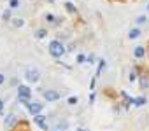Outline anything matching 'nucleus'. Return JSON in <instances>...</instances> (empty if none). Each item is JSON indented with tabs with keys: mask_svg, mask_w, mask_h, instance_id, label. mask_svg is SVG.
I'll return each instance as SVG.
<instances>
[{
	"mask_svg": "<svg viewBox=\"0 0 149 131\" xmlns=\"http://www.w3.org/2000/svg\"><path fill=\"white\" fill-rule=\"evenodd\" d=\"M63 52H65V47L61 46V42H58V40H53V42L49 44V54H51V56H54V58H60V56H63Z\"/></svg>",
	"mask_w": 149,
	"mask_h": 131,
	"instance_id": "nucleus-1",
	"label": "nucleus"
},
{
	"mask_svg": "<svg viewBox=\"0 0 149 131\" xmlns=\"http://www.w3.org/2000/svg\"><path fill=\"white\" fill-rule=\"evenodd\" d=\"M25 77H26L28 82H37V81H39V70H35V68H26Z\"/></svg>",
	"mask_w": 149,
	"mask_h": 131,
	"instance_id": "nucleus-2",
	"label": "nucleus"
},
{
	"mask_svg": "<svg viewBox=\"0 0 149 131\" xmlns=\"http://www.w3.org/2000/svg\"><path fill=\"white\" fill-rule=\"evenodd\" d=\"M28 110H30L32 115H39L40 110H42V103H39V101H32V103L28 105Z\"/></svg>",
	"mask_w": 149,
	"mask_h": 131,
	"instance_id": "nucleus-3",
	"label": "nucleus"
},
{
	"mask_svg": "<svg viewBox=\"0 0 149 131\" xmlns=\"http://www.w3.org/2000/svg\"><path fill=\"white\" fill-rule=\"evenodd\" d=\"M18 94H19V98H28V100H30L32 91H30V88H26V86H19V88H18Z\"/></svg>",
	"mask_w": 149,
	"mask_h": 131,
	"instance_id": "nucleus-4",
	"label": "nucleus"
},
{
	"mask_svg": "<svg viewBox=\"0 0 149 131\" xmlns=\"http://www.w3.org/2000/svg\"><path fill=\"white\" fill-rule=\"evenodd\" d=\"M44 98H46L47 101H56V100L60 98V94H58L56 91H51V89H49V91H46V93H44Z\"/></svg>",
	"mask_w": 149,
	"mask_h": 131,
	"instance_id": "nucleus-5",
	"label": "nucleus"
},
{
	"mask_svg": "<svg viewBox=\"0 0 149 131\" xmlns=\"http://www.w3.org/2000/svg\"><path fill=\"white\" fill-rule=\"evenodd\" d=\"M35 122H37L44 131L47 129V126H46V122H44V115H40V114H39V115H35Z\"/></svg>",
	"mask_w": 149,
	"mask_h": 131,
	"instance_id": "nucleus-6",
	"label": "nucleus"
},
{
	"mask_svg": "<svg viewBox=\"0 0 149 131\" xmlns=\"http://www.w3.org/2000/svg\"><path fill=\"white\" fill-rule=\"evenodd\" d=\"M135 107H142V105H146V98L144 96H139V98H133V101H132Z\"/></svg>",
	"mask_w": 149,
	"mask_h": 131,
	"instance_id": "nucleus-7",
	"label": "nucleus"
},
{
	"mask_svg": "<svg viewBox=\"0 0 149 131\" xmlns=\"http://www.w3.org/2000/svg\"><path fill=\"white\" fill-rule=\"evenodd\" d=\"M139 35H140V30H139V28H132V30H130V33H128V37H130V39H137Z\"/></svg>",
	"mask_w": 149,
	"mask_h": 131,
	"instance_id": "nucleus-8",
	"label": "nucleus"
},
{
	"mask_svg": "<svg viewBox=\"0 0 149 131\" xmlns=\"http://www.w3.org/2000/svg\"><path fill=\"white\" fill-rule=\"evenodd\" d=\"M144 47H135V51H133V54H135V58H142L144 56Z\"/></svg>",
	"mask_w": 149,
	"mask_h": 131,
	"instance_id": "nucleus-9",
	"label": "nucleus"
},
{
	"mask_svg": "<svg viewBox=\"0 0 149 131\" xmlns=\"http://www.w3.org/2000/svg\"><path fill=\"white\" fill-rule=\"evenodd\" d=\"M13 25H14L16 28H21V26H23V19H21V18H13Z\"/></svg>",
	"mask_w": 149,
	"mask_h": 131,
	"instance_id": "nucleus-10",
	"label": "nucleus"
},
{
	"mask_svg": "<svg viewBox=\"0 0 149 131\" xmlns=\"http://www.w3.org/2000/svg\"><path fill=\"white\" fill-rule=\"evenodd\" d=\"M147 86H149L147 77H146V75H142V77H140V88H142V89H147Z\"/></svg>",
	"mask_w": 149,
	"mask_h": 131,
	"instance_id": "nucleus-11",
	"label": "nucleus"
},
{
	"mask_svg": "<svg viewBox=\"0 0 149 131\" xmlns=\"http://www.w3.org/2000/svg\"><path fill=\"white\" fill-rule=\"evenodd\" d=\"M16 122V117L14 115H7V119H6V126H13Z\"/></svg>",
	"mask_w": 149,
	"mask_h": 131,
	"instance_id": "nucleus-12",
	"label": "nucleus"
},
{
	"mask_svg": "<svg viewBox=\"0 0 149 131\" xmlns=\"http://www.w3.org/2000/svg\"><path fill=\"white\" fill-rule=\"evenodd\" d=\"M19 7V0H9V9H18Z\"/></svg>",
	"mask_w": 149,
	"mask_h": 131,
	"instance_id": "nucleus-13",
	"label": "nucleus"
},
{
	"mask_svg": "<svg viewBox=\"0 0 149 131\" xmlns=\"http://www.w3.org/2000/svg\"><path fill=\"white\" fill-rule=\"evenodd\" d=\"M35 37H37V39H44V37H46V30H37V32H35Z\"/></svg>",
	"mask_w": 149,
	"mask_h": 131,
	"instance_id": "nucleus-14",
	"label": "nucleus"
},
{
	"mask_svg": "<svg viewBox=\"0 0 149 131\" xmlns=\"http://www.w3.org/2000/svg\"><path fill=\"white\" fill-rule=\"evenodd\" d=\"M65 7H67V11H68V12H74V11H76V7H74V4H72V2H67V4H65Z\"/></svg>",
	"mask_w": 149,
	"mask_h": 131,
	"instance_id": "nucleus-15",
	"label": "nucleus"
},
{
	"mask_svg": "<svg viewBox=\"0 0 149 131\" xmlns=\"http://www.w3.org/2000/svg\"><path fill=\"white\" fill-rule=\"evenodd\" d=\"M2 18H4V21H9V19H11V9H9V11H6V12L2 14Z\"/></svg>",
	"mask_w": 149,
	"mask_h": 131,
	"instance_id": "nucleus-16",
	"label": "nucleus"
},
{
	"mask_svg": "<svg viewBox=\"0 0 149 131\" xmlns=\"http://www.w3.org/2000/svg\"><path fill=\"white\" fill-rule=\"evenodd\" d=\"M76 103H77V98H76V96L68 98V105H76Z\"/></svg>",
	"mask_w": 149,
	"mask_h": 131,
	"instance_id": "nucleus-17",
	"label": "nucleus"
},
{
	"mask_svg": "<svg viewBox=\"0 0 149 131\" xmlns=\"http://www.w3.org/2000/svg\"><path fill=\"white\" fill-rule=\"evenodd\" d=\"M137 23H139V25L146 23V16H139V18H137Z\"/></svg>",
	"mask_w": 149,
	"mask_h": 131,
	"instance_id": "nucleus-18",
	"label": "nucleus"
},
{
	"mask_svg": "<svg viewBox=\"0 0 149 131\" xmlns=\"http://www.w3.org/2000/svg\"><path fill=\"white\" fill-rule=\"evenodd\" d=\"M84 59H86V58H84V54H79V56H77V61H79V63H83Z\"/></svg>",
	"mask_w": 149,
	"mask_h": 131,
	"instance_id": "nucleus-19",
	"label": "nucleus"
},
{
	"mask_svg": "<svg viewBox=\"0 0 149 131\" xmlns=\"http://www.w3.org/2000/svg\"><path fill=\"white\" fill-rule=\"evenodd\" d=\"M46 19H47V21H49V23H53V21H54V18H53V16H51V14H47V16H46Z\"/></svg>",
	"mask_w": 149,
	"mask_h": 131,
	"instance_id": "nucleus-20",
	"label": "nucleus"
},
{
	"mask_svg": "<svg viewBox=\"0 0 149 131\" xmlns=\"http://www.w3.org/2000/svg\"><path fill=\"white\" fill-rule=\"evenodd\" d=\"M88 63H95V56H90L88 58Z\"/></svg>",
	"mask_w": 149,
	"mask_h": 131,
	"instance_id": "nucleus-21",
	"label": "nucleus"
},
{
	"mask_svg": "<svg viewBox=\"0 0 149 131\" xmlns=\"http://www.w3.org/2000/svg\"><path fill=\"white\" fill-rule=\"evenodd\" d=\"M4 110V101H0V112Z\"/></svg>",
	"mask_w": 149,
	"mask_h": 131,
	"instance_id": "nucleus-22",
	"label": "nucleus"
},
{
	"mask_svg": "<svg viewBox=\"0 0 149 131\" xmlns=\"http://www.w3.org/2000/svg\"><path fill=\"white\" fill-rule=\"evenodd\" d=\"M2 82H4V75H2V74H0V84H2Z\"/></svg>",
	"mask_w": 149,
	"mask_h": 131,
	"instance_id": "nucleus-23",
	"label": "nucleus"
},
{
	"mask_svg": "<svg viewBox=\"0 0 149 131\" xmlns=\"http://www.w3.org/2000/svg\"><path fill=\"white\" fill-rule=\"evenodd\" d=\"M79 131H86V129H79Z\"/></svg>",
	"mask_w": 149,
	"mask_h": 131,
	"instance_id": "nucleus-24",
	"label": "nucleus"
},
{
	"mask_svg": "<svg viewBox=\"0 0 149 131\" xmlns=\"http://www.w3.org/2000/svg\"><path fill=\"white\" fill-rule=\"evenodd\" d=\"M147 9H149V6H147Z\"/></svg>",
	"mask_w": 149,
	"mask_h": 131,
	"instance_id": "nucleus-25",
	"label": "nucleus"
}]
</instances>
